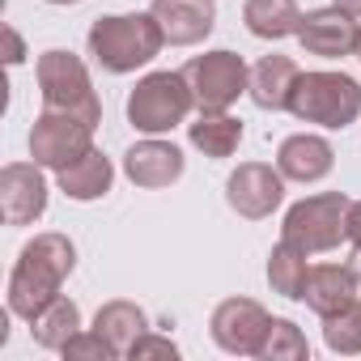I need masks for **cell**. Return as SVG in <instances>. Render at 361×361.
<instances>
[{
	"label": "cell",
	"instance_id": "1",
	"mask_svg": "<svg viewBox=\"0 0 361 361\" xmlns=\"http://www.w3.org/2000/svg\"><path fill=\"white\" fill-rule=\"evenodd\" d=\"M73 268H77V247L68 234H35L18 251V264L9 272V293H5L9 314L30 323L39 310H47L60 298Z\"/></svg>",
	"mask_w": 361,
	"mask_h": 361
},
{
	"label": "cell",
	"instance_id": "2",
	"mask_svg": "<svg viewBox=\"0 0 361 361\" xmlns=\"http://www.w3.org/2000/svg\"><path fill=\"white\" fill-rule=\"evenodd\" d=\"M85 43L102 73L123 77V73L145 68L166 47V35L153 13H106V18H94Z\"/></svg>",
	"mask_w": 361,
	"mask_h": 361
},
{
	"label": "cell",
	"instance_id": "3",
	"mask_svg": "<svg viewBox=\"0 0 361 361\" xmlns=\"http://www.w3.org/2000/svg\"><path fill=\"white\" fill-rule=\"evenodd\" d=\"M192 106H196V94H192L183 68L178 73H149L128 94V123L145 136H161V132L183 123L192 115Z\"/></svg>",
	"mask_w": 361,
	"mask_h": 361
},
{
	"label": "cell",
	"instance_id": "4",
	"mask_svg": "<svg viewBox=\"0 0 361 361\" xmlns=\"http://www.w3.org/2000/svg\"><path fill=\"white\" fill-rule=\"evenodd\" d=\"M348 209L353 200L344 192H319V196H306L298 200L289 213H285V226H281V243L306 251V255H319V251H336L344 238H348Z\"/></svg>",
	"mask_w": 361,
	"mask_h": 361
},
{
	"label": "cell",
	"instance_id": "5",
	"mask_svg": "<svg viewBox=\"0 0 361 361\" xmlns=\"http://www.w3.org/2000/svg\"><path fill=\"white\" fill-rule=\"evenodd\" d=\"M289 111L302 123L340 132L361 115V85L344 73H302L289 98Z\"/></svg>",
	"mask_w": 361,
	"mask_h": 361
},
{
	"label": "cell",
	"instance_id": "6",
	"mask_svg": "<svg viewBox=\"0 0 361 361\" xmlns=\"http://www.w3.org/2000/svg\"><path fill=\"white\" fill-rule=\"evenodd\" d=\"M35 73H39V94H43L47 111H77V115L102 123V102L94 94V81L73 51H60V47L43 51Z\"/></svg>",
	"mask_w": 361,
	"mask_h": 361
},
{
	"label": "cell",
	"instance_id": "7",
	"mask_svg": "<svg viewBox=\"0 0 361 361\" xmlns=\"http://www.w3.org/2000/svg\"><path fill=\"white\" fill-rule=\"evenodd\" d=\"M94 132H98L94 119H85L77 111H47L43 106V115L30 128V157L43 170H64L94 149Z\"/></svg>",
	"mask_w": 361,
	"mask_h": 361
},
{
	"label": "cell",
	"instance_id": "8",
	"mask_svg": "<svg viewBox=\"0 0 361 361\" xmlns=\"http://www.w3.org/2000/svg\"><path fill=\"white\" fill-rule=\"evenodd\" d=\"M183 77H188V85H192L200 111H230V106L238 102V94H247V85H251L247 60L234 56V51H226V47L188 60Z\"/></svg>",
	"mask_w": 361,
	"mask_h": 361
},
{
	"label": "cell",
	"instance_id": "9",
	"mask_svg": "<svg viewBox=\"0 0 361 361\" xmlns=\"http://www.w3.org/2000/svg\"><path fill=\"white\" fill-rule=\"evenodd\" d=\"M209 331H213L217 348H226L234 357H259V348L272 331V314L255 298H226L213 310Z\"/></svg>",
	"mask_w": 361,
	"mask_h": 361
},
{
	"label": "cell",
	"instance_id": "10",
	"mask_svg": "<svg viewBox=\"0 0 361 361\" xmlns=\"http://www.w3.org/2000/svg\"><path fill=\"white\" fill-rule=\"evenodd\" d=\"M281 200H285V174L272 170L268 161H243L226 178V204L247 221L272 217L281 209Z\"/></svg>",
	"mask_w": 361,
	"mask_h": 361
},
{
	"label": "cell",
	"instance_id": "11",
	"mask_svg": "<svg viewBox=\"0 0 361 361\" xmlns=\"http://www.w3.org/2000/svg\"><path fill=\"white\" fill-rule=\"evenodd\" d=\"M47 213V178L39 161H9L0 170V217L5 226H35Z\"/></svg>",
	"mask_w": 361,
	"mask_h": 361
},
{
	"label": "cell",
	"instance_id": "12",
	"mask_svg": "<svg viewBox=\"0 0 361 361\" xmlns=\"http://www.w3.org/2000/svg\"><path fill=\"white\" fill-rule=\"evenodd\" d=\"M310 56H323V60H344V56H357V39H361V26L353 13H344L340 5L331 9H310L302 13L298 22V35H293Z\"/></svg>",
	"mask_w": 361,
	"mask_h": 361
},
{
	"label": "cell",
	"instance_id": "13",
	"mask_svg": "<svg viewBox=\"0 0 361 361\" xmlns=\"http://www.w3.org/2000/svg\"><path fill=\"white\" fill-rule=\"evenodd\" d=\"M123 174L132 178L136 188L145 192H157V188H170L183 178V149L170 145V140H136L128 153H123Z\"/></svg>",
	"mask_w": 361,
	"mask_h": 361
},
{
	"label": "cell",
	"instance_id": "14",
	"mask_svg": "<svg viewBox=\"0 0 361 361\" xmlns=\"http://www.w3.org/2000/svg\"><path fill=\"white\" fill-rule=\"evenodd\" d=\"M166 35L170 47H196L213 35L217 26V9H213V0H153V9H149Z\"/></svg>",
	"mask_w": 361,
	"mask_h": 361
},
{
	"label": "cell",
	"instance_id": "15",
	"mask_svg": "<svg viewBox=\"0 0 361 361\" xmlns=\"http://www.w3.org/2000/svg\"><path fill=\"white\" fill-rule=\"evenodd\" d=\"M331 166H336V149L314 132L285 136L276 149V170L285 178H293V183H319V178L331 174Z\"/></svg>",
	"mask_w": 361,
	"mask_h": 361
},
{
	"label": "cell",
	"instance_id": "16",
	"mask_svg": "<svg viewBox=\"0 0 361 361\" xmlns=\"http://www.w3.org/2000/svg\"><path fill=\"white\" fill-rule=\"evenodd\" d=\"M302 302L319 314V319H331L340 310H348L357 302V276L348 272V264H314L306 272V289H302Z\"/></svg>",
	"mask_w": 361,
	"mask_h": 361
},
{
	"label": "cell",
	"instance_id": "17",
	"mask_svg": "<svg viewBox=\"0 0 361 361\" xmlns=\"http://www.w3.org/2000/svg\"><path fill=\"white\" fill-rule=\"evenodd\" d=\"M298 64L289 56H264L255 68H251V102L259 111H289V98H293V85H298Z\"/></svg>",
	"mask_w": 361,
	"mask_h": 361
},
{
	"label": "cell",
	"instance_id": "18",
	"mask_svg": "<svg viewBox=\"0 0 361 361\" xmlns=\"http://www.w3.org/2000/svg\"><path fill=\"white\" fill-rule=\"evenodd\" d=\"M56 178H60V192H64L68 200L90 204V200H102V196L111 192V183H115V166H111V157H106L102 149H90V153L77 157L73 166L56 170Z\"/></svg>",
	"mask_w": 361,
	"mask_h": 361
},
{
	"label": "cell",
	"instance_id": "19",
	"mask_svg": "<svg viewBox=\"0 0 361 361\" xmlns=\"http://www.w3.org/2000/svg\"><path fill=\"white\" fill-rule=\"evenodd\" d=\"M94 331L111 344V353H115V357H132L136 340L149 331V319H145V310H140L136 302L115 298V302L98 306V314H94Z\"/></svg>",
	"mask_w": 361,
	"mask_h": 361
},
{
	"label": "cell",
	"instance_id": "20",
	"mask_svg": "<svg viewBox=\"0 0 361 361\" xmlns=\"http://www.w3.org/2000/svg\"><path fill=\"white\" fill-rule=\"evenodd\" d=\"M188 140L204 153V157H234L243 145V119H234L230 111H200L188 123Z\"/></svg>",
	"mask_w": 361,
	"mask_h": 361
},
{
	"label": "cell",
	"instance_id": "21",
	"mask_svg": "<svg viewBox=\"0 0 361 361\" xmlns=\"http://www.w3.org/2000/svg\"><path fill=\"white\" fill-rule=\"evenodd\" d=\"M81 331V306L73 302V298H56L47 310H39L35 319H30V336H35V344L39 348H51V353H64V344L73 340Z\"/></svg>",
	"mask_w": 361,
	"mask_h": 361
},
{
	"label": "cell",
	"instance_id": "22",
	"mask_svg": "<svg viewBox=\"0 0 361 361\" xmlns=\"http://www.w3.org/2000/svg\"><path fill=\"white\" fill-rule=\"evenodd\" d=\"M243 22H247V30H251L255 39L276 43V39L298 35L302 13H298L293 0H247V5H243Z\"/></svg>",
	"mask_w": 361,
	"mask_h": 361
},
{
	"label": "cell",
	"instance_id": "23",
	"mask_svg": "<svg viewBox=\"0 0 361 361\" xmlns=\"http://www.w3.org/2000/svg\"><path fill=\"white\" fill-rule=\"evenodd\" d=\"M306 272H310L306 251H298V247H289V243H276V247H272V255H268V285H272V293H281V298H289V302H302Z\"/></svg>",
	"mask_w": 361,
	"mask_h": 361
},
{
	"label": "cell",
	"instance_id": "24",
	"mask_svg": "<svg viewBox=\"0 0 361 361\" xmlns=\"http://www.w3.org/2000/svg\"><path fill=\"white\" fill-rule=\"evenodd\" d=\"M310 357V344L302 336V327L293 319H272V331L259 348V361H306Z\"/></svg>",
	"mask_w": 361,
	"mask_h": 361
},
{
	"label": "cell",
	"instance_id": "25",
	"mask_svg": "<svg viewBox=\"0 0 361 361\" xmlns=\"http://www.w3.org/2000/svg\"><path fill=\"white\" fill-rule=\"evenodd\" d=\"M323 340H327V348H331V353H340V357L361 353V298H357L348 310H340V314L323 319Z\"/></svg>",
	"mask_w": 361,
	"mask_h": 361
},
{
	"label": "cell",
	"instance_id": "26",
	"mask_svg": "<svg viewBox=\"0 0 361 361\" xmlns=\"http://www.w3.org/2000/svg\"><path fill=\"white\" fill-rule=\"evenodd\" d=\"M64 357H90V361H111V344L98 336V331H77L68 344H64Z\"/></svg>",
	"mask_w": 361,
	"mask_h": 361
},
{
	"label": "cell",
	"instance_id": "27",
	"mask_svg": "<svg viewBox=\"0 0 361 361\" xmlns=\"http://www.w3.org/2000/svg\"><path fill=\"white\" fill-rule=\"evenodd\" d=\"M145 357H166V361H174L178 348H174L170 336H153V331H145V336L136 340V348H132V361H145Z\"/></svg>",
	"mask_w": 361,
	"mask_h": 361
},
{
	"label": "cell",
	"instance_id": "28",
	"mask_svg": "<svg viewBox=\"0 0 361 361\" xmlns=\"http://www.w3.org/2000/svg\"><path fill=\"white\" fill-rule=\"evenodd\" d=\"M348 238L361 243V200H353V209H348Z\"/></svg>",
	"mask_w": 361,
	"mask_h": 361
},
{
	"label": "cell",
	"instance_id": "29",
	"mask_svg": "<svg viewBox=\"0 0 361 361\" xmlns=\"http://www.w3.org/2000/svg\"><path fill=\"white\" fill-rule=\"evenodd\" d=\"M5 39H9V64H22V56H26V47H22V39H18V30H5Z\"/></svg>",
	"mask_w": 361,
	"mask_h": 361
},
{
	"label": "cell",
	"instance_id": "30",
	"mask_svg": "<svg viewBox=\"0 0 361 361\" xmlns=\"http://www.w3.org/2000/svg\"><path fill=\"white\" fill-rule=\"evenodd\" d=\"M344 264H348V272H353V276H357V285H361V243H353V251H348V259H344Z\"/></svg>",
	"mask_w": 361,
	"mask_h": 361
},
{
	"label": "cell",
	"instance_id": "31",
	"mask_svg": "<svg viewBox=\"0 0 361 361\" xmlns=\"http://www.w3.org/2000/svg\"><path fill=\"white\" fill-rule=\"evenodd\" d=\"M336 5H340L344 13H353V18H361V0H336Z\"/></svg>",
	"mask_w": 361,
	"mask_h": 361
},
{
	"label": "cell",
	"instance_id": "32",
	"mask_svg": "<svg viewBox=\"0 0 361 361\" xmlns=\"http://www.w3.org/2000/svg\"><path fill=\"white\" fill-rule=\"evenodd\" d=\"M51 5H77V0H51Z\"/></svg>",
	"mask_w": 361,
	"mask_h": 361
},
{
	"label": "cell",
	"instance_id": "33",
	"mask_svg": "<svg viewBox=\"0 0 361 361\" xmlns=\"http://www.w3.org/2000/svg\"><path fill=\"white\" fill-rule=\"evenodd\" d=\"M357 60H361V39H357Z\"/></svg>",
	"mask_w": 361,
	"mask_h": 361
}]
</instances>
